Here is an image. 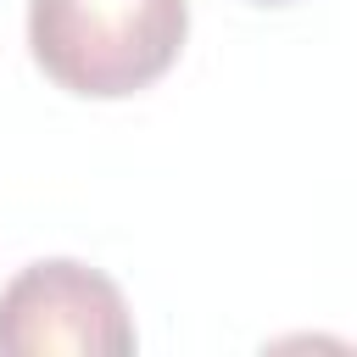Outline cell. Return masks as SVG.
<instances>
[{
  "label": "cell",
  "instance_id": "3957f363",
  "mask_svg": "<svg viewBox=\"0 0 357 357\" xmlns=\"http://www.w3.org/2000/svg\"><path fill=\"white\" fill-rule=\"evenodd\" d=\"M251 6H290V0H251Z\"/></svg>",
  "mask_w": 357,
  "mask_h": 357
},
{
  "label": "cell",
  "instance_id": "6da1fadb",
  "mask_svg": "<svg viewBox=\"0 0 357 357\" xmlns=\"http://www.w3.org/2000/svg\"><path fill=\"white\" fill-rule=\"evenodd\" d=\"M190 0H28V50L84 100L151 89L184 50Z\"/></svg>",
  "mask_w": 357,
  "mask_h": 357
},
{
  "label": "cell",
  "instance_id": "7a4b0ae2",
  "mask_svg": "<svg viewBox=\"0 0 357 357\" xmlns=\"http://www.w3.org/2000/svg\"><path fill=\"white\" fill-rule=\"evenodd\" d=\"M139 346L117 279L89 262L45 257L0 290L6 357H128Z\"/></svg>",
  "mask_w": 357,
  "mask_h": 357
}]
</instances>
